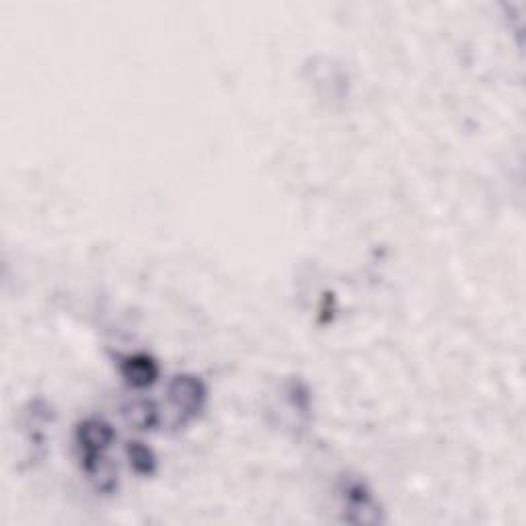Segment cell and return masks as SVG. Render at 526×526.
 I'll use <instances>...</instances> for the list:
<instances>
[{"instance_id": "6da1fadb", "label": "cell", "mask_w": 526, "mask_h": 526, "mask_svg": "<svg viewBox=\"0 0 526 526\" xmlns=\"http://www.w3.org/2000/svg\"><path fill=\"white\" fill-rule=\"evenodd\" d=\"M337 500L344 520L350 524H381L385 520L377 498L362 479L344 477L337 485Z\"/></svg>"}, {"instance_id": "7a4b0ae2", "label": "cell", "mask_w": 526, "mask_h": 526, "mask_svg": "<svg viewBox=\"0 0 526 526\" xmlns=\"http://www.w3.org/2000/svg\"><path fill=\"white\" fill-rule=\"evenodd\" d=\"M116 432L109 422L101 418H89L77 426L74 432V442H77L79 459L85 471H89L95 463L105 459L107 450L114 444Z\"/></svg>"}, {"instance_id": "3957f363", "label": "cell", "mask_w": 526, "mask_h": 526, "mask_svg": "<svg viewBox=\"0 0 526 526\" xmlns=\"http://www.w3.org/2000/svg\"><path fill=\"white\" fill-rule=\"evenodd\" d=\"M169 401L181 420H194L206 407L208 389L194 374H177L167 389Z\"/></svg>"}, {"instance_id": "277c9868", "label": "cell", "mask_w": 526, "mask_h": 526, "mask_svg": "<svg viewBox=\"0 0 526 526\" xmlns=\"http://www.w3.org/2000/svg\"><path fill=\"white\" fill-rule=\"evenodd\" d=\"M120 372L130 387L144 389L159 379V364L148 354H128L120 360Z\"/></svg>"}, {"instance_id": "5b68a950", "label": "cell", "mask_w": 526, "mask_h": 526, "mask_svg": "<svg viewBox=\"0 0 526 526\" xmlns=\"http://www.w3.org/2000/svg\"><path fill=\"white\" fill-rule=\"evenodd\" d=\"M124 418L136 430H153L159 424V409L150 399H134L124 405Z\"/></svg>"}, {"instance_id": "8992f818", "label": "cell", "mask_w": 526, "mask_h": 526, "mask_svg": "<svg viewBox=\"0 0 526 526\" xmlns=\"http://www.w3.org/2000/svg\"><path fill=\"white\" fill-rule=\"evenodd\" d=\"M126 455H128V461H130V467L138 475H153L157 471V457L146 444H142L138 440L128 442Z\"/></svg>"}]
</instances>
